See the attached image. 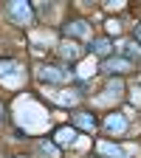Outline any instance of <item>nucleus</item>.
Returning a JSON list of instances; mask_svg holds the SVG:
<instances>
[{"label":"nucleus","mask_w":141,"mask_h":158,"mask_svg":"<svg viewBox=\"0 0 141 158\" xmlns=\"http://www.w3.org/2000/svg\"><path fill=\"white\" fill-rule=\"evenodd\" d=\"M20 82H23V68H20L14 59H3V62H0V85L20 88Z\"/></svg>","instance_id":"nucleus-1"},{"label":"nucleus","mask_w":141,"mask_h":158,"mask_svg":"<svg viewBox=\"0 0 141 158\" xmlns=\"http://www.w3.org/2000/svg\"><path fill=\"white\" fill-rule=\"evenodd\" d=\"M6 14H9L11 23H17V26H28L31 23V6L23 3V0H11V3L6 6Z\"/></svg>","instance_id":"nucleus-2"},{"label":"nucleus","mask_w":141,"mask_h":158,"mask_svg":"<svg viewBox=\"0 0 141 158\" xmlns=\"http://www.w3.org/2000/svg\"><path fill=\"white\" fill-rule=\"evenodd\" d=\"M39 79L43 82H71V71H62V68H56V65H45V68H39Z\"/></svg>","instance_id":"nucleus-3"},{"label":"nucleus","mask_w":141,"mask_h":158,"mask_svg":"<svg viewBox=\"0 0 141 158\" xmlns=\"http://www.w3.org/2000/svg\"><path fill=\"white\" fill-rule=\"evenodd\" d=\"M96 150L102 152L105 158H130V150L118 147V144H110V141H99V144H96Z\"/></svg>","instance_id":"nucleus-4"},{"label":"nucleus","mask_w":141,"mask_h":158,"mask_svg":"<svg viewBox=\"0 0 141 158\" xmlns=\"http://www.w3.org/2000/svg\"><path fill=\"white\" fill-rule=\"evenodd\" d=\"M62 31H65L68 40H71V37H90V26L85 23V20H73V23H68Z\"/></svg>","instance_id":"nucleus-5"},{"label":"nucleus","mask_w":141,"mask_h":158,"mask_svg":"<svg viewBox=\"0 0 141 158\" xmlns=\"http://www.w3.org/2000/svg\"><path fill=\"white\" fill-rule=\"evenodd\" d=\"M105 130H107V133H124V130H127V118H124L122 113L107 116V118H105Z\"/></svg>","instance_id":"nucleus-6"},{"label":"nucleus","mask_w":141,"mask_h":158,"mask_svg":"<svg viewBox=\"0 0 141 158\" xmlns=\"http://www.w3.org/2000/svg\"><path fill=\"white\" fill-rule=\"evenodd\" d=\"M133 65L127 62L124 56H107L105 59V71H110V73H124V71H130Z\"/></svg>","instance_id":"nucleus-7"},{"label":"nucleus","mask_w":141,"mask_h":158,"mask_svg":"<svg viewBox=\"0 0 141 158\" xmlns=\"http://www.w3.org/2000/svg\"><path fill=\"white\" fill-rule=\"evenodd\" d=\"M54 138H56V144H59V147H73L79 135H76V130H73V127H59Z\"/></svg>","instance_id":"nucleus-8"},{"label":"nucleus","mask_w":141,"mask_h":158,"mask_svg":"<svg viewBox=\"0 0 141 158\" xmlns=\"http://www.w3.org/2000/svg\"><path fill=\"white\" fill-rule=\"evenodd\" d=\"M59 54L65 59H79L82 56V48H79V43H73V40H65V43H59Z\"/></svg>","instance_id":"nucleus-9"},{"label":"nucleus","mask_w":141,"mask_h":158,"mask_svg":"<svg viewBox=\"0 0 141 158\" xmlns=\"http://www.w3.org/2000/svg\"><path fill=\"white\" fill-rule=\"evenodd\" d=\"M124 90V82L122 79H110L107 82V90H105V96L99 99V102H110V99H118V93Z\"/></svg>","instance_id":"nucleus-10"},{"label":"nucleus","mask_w":141,"mask_h":158,"mask_svg":"<svg viewBox=\"0 0 141 158\" xmlns=\"http://www.w3.org/2000/svg\"><path fill=\"white\" fill-rule=\"evenodd\" d=\"M73 122L82 127V130H96V118H93V113H88V110H79V113L73 116Z\"/></svg>","instance_id":"nucleus-11"},{"label":"nucleus","mask_w":141,"mask_h":158,"mask_svg":"<svg viewBox=\"0 0 141 158\" xmlns=\"http://www.w3.org/2000/svg\"><path fill=\"white\" fill-rule=\"evenodd\" d=\"M51 93V99H54V102H59V105H76V93L73 90H48Z\"/></svg>","instance_id":"nucleus-12"},{"label":"nucleus","mask_w":141,"mask_h":158,"mask_svg":"<svg viewBox=\"0 0 141 158\" xmlns=\"http://www.w3.org/2000/svg\"><path fill=\"white\" fill-rule=\"evenodd\" d=\"M122 54H124L127 62H130V59H138L141 56V45L138 43H122Z\"/></svg>","instance_id":"nucleus-13"},{"label":"nucleus","mask_w":141,"mask_h":158,"mask_svg":"<svg viewBox=\"0 0 141 158\" xmlns=\"http://www.w3.org/2000/svg\"><path fill=\"white\" fill-rule=\"evenodd\" d=\"M82 79H88V76H93L96 73V56H90V59H85L82 65H79V71H76Z\"/></svg>","instance_id":"nucleus-14"},{"label":"nucleus","mask_w":141,"mask_h":158,"mask_svg":"<svg viewBox=\"0 0 141 158\" xmlns=\"http://www.w3.org/2000/svg\"><path fill=\"white\" fill-rule=\"evenodd\" d=\"M110 48V40H93V56H107Z\"/></svg>","instance_id":"nucleus-15"},{"label":"nucleus","mask_w":141,"mask_h":158,"mask_svg":"<svg viewBox=\"0 0 141 158\" xmlns=\"http://www.w3.org/2000/svg\"><path fill=\"white\" fill-rule=\"evenodd\" d=\"M39 152L48 155V158H59V147L51 144V141H39Z\"/></svg>","instance_id":"nucleus-16"},{"label":"nucleus","mask_w":141,"mask_h":158,"mask_svg":"<svg viewBox=\"0 0 141 158\" xmlns=\"http://www.w3.org/2000/svg\"><path fill=\"white\" fill-rule=\"evenodd\" d=\"M107 34H118V31H122V23H118V20H107Z\"/></svg>","instance_id":"nucleus-17"},{"label":"nucleus","mask_w":141,"mask_h":158,"mask_svg":"<svg viewBox=\"0 0 141 158\" xmlns=\"http://www.w3.org/2000/svg\"><path fill=\"white\" fill-rule=\"evenodd\" d=\"M105 6H107V9H122L124 3H122V0H107V3H105Z\"/></svg>","instance_id":"nucleus-18"},{"label":"nucleus","mask_w":141,"mask_h":158,"mask_svg":"<svg viewBox=\"0 0 141 158\" xmlns=\"http://www.w3.org/2000/svg\"><path fill=\"white\" fill-rule=\"evenodd\" d=\"M135 43H138V45H141V23H138V26H135Z\"/></svg>","instance_id":"nucleus-19"}]
</instances>
